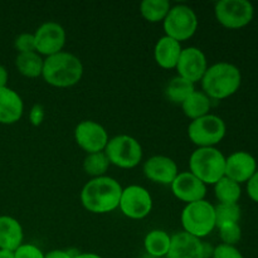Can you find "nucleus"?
Segmentation results:
<instances>
[{
    "mask_svg": "<svg viewBox=\"0 0 258 258\" xmlns=\"http://www.w3.org/2000/svg\"><path fill=\"white\" fill-rule=\"evenodd\" d=\"M122 186L111 176L92 178L85 184L80 194L86 211L93 214H106L116 211L120 204Z\"/></svg>",
    "mask_w": 258,
    "mask_h": 258,
    "instance_id": "nucleus-1",
    "label": "nucleus"
},
{
    "mask_svg": "<svg viewBox=\"0 0 258 258\" xmlns=\"http://www.w3.org/2000/svg\"><path fill=\"white\" fill-rule=\"evenodd\" d=\"M202 91L211 100H226L233 96L242 85L241 70L229 62L208 66L201 81Z\"/></svg>",
    "mask_w": 258,
    "mask_h": 258,
    "instance_id": "nucleus-2",
    "label": "nucleus"
},
{
    "mask_svg": "<svg viewBox=\"0 0 258 258\" xmlns=\"http://www.w3.org/2000/svg\"><path fill=\"white\" fill-rule=\"evenodd\" d=\"M83 76V64L80 58L71 52L59 53L45 57L42 77L48 85L58 88L76 86Z\"/></svg>",
    "mask_w": 258,
    "mask_h": 258,
    "instance_id": "nucleus-3",
    "label": "nucleus"
},
{
    "mask_svg": "<svg viewBox=\"0 0 258 258\" xmlns=\"http://www.w3.org/2000/svg\"><path fill=\"white\" fill-rule=\"evenodd\" d=\"M189 171L206 185H214L226 173V156L217 148H198L189 158Z\"/></svg>",
    "mask_w": 258,
    "mask_h": 258,
    "instance_id": "nucleus-4",
    "label": "nucleus"
},
{
    "mask_svg": "<svg viewBox=\"0 0 258 258\" xmlns=\"http://www.w3.org/2000/svg\"><path fill=\"white\" fill-rule=\"evenodd\" d=\"M180 221L184 232L199 239L208 237L217 228L214 206L206 199L186 204Z\"/></svg>",
    "mask_w": 258,
    "mask_h": 258,
    "instance_id": "nucleus-5",
    "label": "nucleus"
},
{
    "mask_svg": "<svg viewBox=\"0 0 258 258\" xmlns=\"http://www.w3.org/2000/svg\"><path fill=\"white\" fill-rule=\"evenodd\" d=\"M103 153L112 165L121 169H134L143 160V148L130 135H116L108 140Z\"/></svg>",
    "mask_w": 258,
    "mask_h": 258,
    "instance_id": "nucleus-6",
    "label": "nucleus"
},
{
    "mask_svg": "<svg viewBox=\"0 0 258 258\" xmlns=\"http://www.w3.org/2000/svg\"><path fill=\"white\" fill-rule=\"evenodd\" d=\"M227 134L224 120L214 113L193 120L188 126V136L198 148H216Z\"/></svg>",
    "mask_w": 258,
    "mask_h": 258,
    "instance_id": "nucleus-7",
    "label": "nucleus"
},
{
    "mask_svg": "<svg viewBox=\"0 0 258 258\" xmlns=\"http://www.w3.org/2000/svg\"><path fill=\"white\" fill-rule=\"evenodd\" d=\"M198 24L199 20L197 13L185 4L171 7L163 22L165 35L180 43L188 40L196 34Z\"/></svg>",
    "mask_w": 258,
    "mask_h": 258,
    "instance_id": "nucleus-8",
    "label": "nucleus"
},
{
    "mask_svg": "<svg viewBox=\"0 0 258 258\" xmlns=\"http://www.w3.org/2000/svg\"><path fill=\"white\" fill-rule=\"evenodd\" d=\"M214 15L227 29H241L253 20L254 7L248 0H219L214 5Z\"/></svg>",
    "mask_w": 258,
    "mask_h": 258,
    "instance_id": "nucleus-9",
    "label": "nucleus"
},
{
    "mask_svg": "<svg viewBox=\"0 0 258 258\" xmlns=\"http://www.w3.org/2000/svg\"><path fill=\"white\" fill-rule=\"evenodd\" d=\"M121 213L130 219H144L153 211V197L141 185H128L122 188L120 204Z\"/></svg>",
    "mask_w": 258,
    "mask_h": 258,
    "instance_id": "nucleus-10",
    "label": "nucleus"
},
{
    "mask_svg": "<svg viewBox=\"0 0 258 258\" xmlns=\"http://www.w3.org/2000/svg\"><path fill=\"white\" fill-rule=\"evenodd\" d=\"M33 34L35 39V50L45 57L62 52L67 39L64 28L59 23L52 20L39 25Z\"/></svg>",
    "mask_w": 258,
    "mask_h": 258,
    "instance_id": "nucleus-11",
    "label": "nucleus"
},
{
    "mask_svg": "<svg viewBox=\"0 0 258 258\" xmlns=\"http://www.w3.org/2000/svg\"><path fill=\"white\" fill-rule=\"evenodd\" d=\"M75 140L82 150L93 154L105 151L110 138L107 130L101 123L93 120H83L76 126Z\"/></svg>",
    "mask_w": 258,
    "mask_h": 258,
    "instance_id": "nucleus-12",
    "label": "nucleus"
},
{
    "mask_svg": "<svg viewBox=\"0 0 258 258\" xmlns=\"http://www.w3.org/2000/svg\"><path fill=\"white\" fill-rule=\"evenodd\" d=\"M208 68V60L203 50L198 47L183 48L175 70L178 76L190 81L196 85L201 82Z\"/></svg>",
    "mask_w": 258,
    "mask_h": 258,
    "instance_id": "nucleus-13",
    "label": "nucleus"
},
{
    "mask_svg": "<svg viewBox=\"0 0 258 258\" xmlns=\"http://www.w3.org/2000/svg\"><path fill=\"white\" fill-rule=\"evenodd\" d=\"M174 197L185 204L203 201L207 196V185L190 171H181L170 184Z\"/></svg>",
    "mask_w": 258,
    "mask_h": 258,
    "instance_id": "nucleus-14",
    "label": "nucleus"
},
{
    "mask_svg": "<svg viewBox=\"0 0 258 258\" xmlns=\"http://www.w3.org/2000/svg\"><path fill=\"white\" fill-rule=\"evenodd\" d=\"M143 171L153 183L170 185L179 174L178 165L171 158L165 155H154L144 163Z\"/></svg>",
    "mask_w": 258,
    "mask_h": 258,
    "instance_id": "nucleus-15",
    "label": "nucleus"
},
{
    "mask_svg": "<svg viewBox=\"0 0 258 258\" xmlns=\"http://www.w3.org/2000/svg\"><path fill=\"white\" fill-rule=\"evenodd\" d=\"M257 160L247 151H234L226 158V173L224 176L236 183H247L257 171Z\"/></svg>",
    "mask_w": 258,
    "mask_h": 258,
    "instance_id": "nucleus-16",
    "label": "nucleus"
},
{
    "mask_svg": "<svg viewBox=\"0 0 258 258\" xmlns=\"http://www.w3.org/2000/svg\"><path fill=\"white\" fill-rule=\"evenodd\" d=\"M166 258H203V241L184 231L178 232L171 236Z\"/></svg>",
    "mask_w": 258,
    "mask_h": 258,
    "instance_id": "nucleus-17",
    "label": "nucleus"
},
{
    "mask_svg": "<svg viewBox=\"0 0 258 258\" xmlns=\"http://www.w3.org/2000/svg\"><path fill=\"white\" fill-rule=\"evenodd\" d=\"M24 102L17 91L7 87L0 88V123L13 125L22 118Z\"/></svg>",
    "mask_w": 258,
    "mask_h": 258,
    "instance_id": "nucleus-18",
    "label": "nucleus"
},
{
    "mask_svg": "<svg viewBox=\"0 0 258 258\" xmlns=\"http://www.w3.org/2000/svg\"><path fill=\"white\" fill-rule=\"evenodd\" d=\"M180 42L173 39V38L164 35L159 38L154 47V59L159 67L164 70H173L178 64L179 57L181 54Z\"/></svg>",
    "mask_w": 258,
    "mask_h": 258,
    "instance_id": "nucleus-19",
    "label": "nucleus"
},
{
    "mask_svg": "<svg viewBox=\"0 0 258 258\" xmlns=\"http://www.w3.org/2000/svg\"><path fill=\"white\" fill-rule=\"evenodd\" d=\"M24 232L18 219L10 216H0V249L15 251L23 244Z\"/></svg>",
    "mask_w": 258,
    "mask_h": 258,
    "instance_id": "nucleus-20",
    "label": "nucleus"
},
{
    "mask_svg": "<svg viewBox=\"0 0 258 258\" xmlns=\"http://www.w3.org/2000/svg\"><path fill=\"white\" fill-rule=\"evenodd\" d=\"M212 100L203 92V91H194L183 103H181V110L186 117L191 121L197 120L199 117L211 113Z\"/></svg>",
    "mask_w": 258,
    "mask_h": 258,
    "instance_id": "nucleus-21",
    "label": "nucleus"
},
{
    "mask_svg": "<svg viewBox=\"0 0 258 258\" xmlns=\"http://www.w3.org/2000/svg\"><path fill=\"white\" fill-rule=\"evenodd\" d=\"M171 236L163 229H153L144 239V248L149 256L154 258L166 257L170 248Z\"/></svg>",
    "mask_w": 258,
    "mask_h": 258,
    "instance_id": "nucleus-22",
    "label": "nucleus"
},
{
    "mask_svg": "<svg viewBox=\"0 0 258 258\" xmlns=\"http://www.w3.org/2000/svg\"><path fill=\"white\" fill-rule=\"evenodd\" d=\"M44 59L37 52L18 53L15 58V66L20 75L28 78H37L42 76Z\"/></svg>",
    "mask_w": 258,
    "mask_h": 258,
    "instance_id": "nucleus-23",
    "label": "nucleus"
},
{
    "mask_svg": "<svg viewBox=\"0 0 258 258\" xmlns=\"http://www.w3.org/2000/svg\"><path fill=\"white\" fill-rule=\"evenodd\" d=\"M196 91V85L185 78L176 76L173 77L165 88V96L174 105H180Z\"/></svg>",
    "mask_w": 258,
    "mask_h": 258,
    "instance_id": "nucleus-24",
    "label": "nucleus"
},
{
    "mask_svg": "<svg viewBox=\"0 0 258 258\" xmlns=\"http://www.w3.org/2000/svg\"><path fill=\"white\" fill-rule=\"evenodd\" d=\"M214 196L219 203L238 204L242 197L241 184L236 183L232 179L223 176L221 180L214 184Z\"/></svg>",
    "mask_w": 258,
    "mask_h": 258,
    "instance_id": "nucleus-25",
    "label": "nucleus"
},
{
    "mask_svg": "<svg viewBox=\"0 0 258 258\" xmlns=\"http://www.w3.org/2000/svg\"><path fill=\"white\" fill-rule=\"evenodd\" d=\"M170 8L169 0H144L140 4V13L149 23H160L164 22Z\"/></svg>",
    "mask_w": 258,
    "mask_h": 258,
    "instance_id": "nucleus-26",
    "label": "nucleus"
},
{
    "mask_svg": "<svg viewBox=\"0 0 258 258\" xmlns=\"http://www.w3.org/2000/svg\"><path fill=\"white\" fill-rule=\"evenodd\" d=\"M110 165V161H108L107 156H106L103 151L87 154L85 160H83V170H85L87 175L92 176V178L105 176L106 171L108 170V166Z\"/></svg>",
    "mask_w": 258,
    "mask_h": 258,
    "instance_id": "nucleus-27",
    "label": "nucleus"
},
{
    "mask_svg": "<svg viewBox=\"0 0 258 258\" xmlns=\"http://www.w3.org/2000/svg\"><path fill=\"white\" fill-rule=\"evenodd\" d=\"M216 212V226L218 228L222 224L239 223L242 217V211L239 204H223L218 203L214 206Z\"/></svg>",
    "mask_w": 258,
    "mask_h": 258,
    "instance_id": "nucleus-28",
    "label": "nucleus"
},
{
    "mask_svg": "<svg viewBox=\"0 0 258 258\" xmlns=\"http://www.w3.org/2000/svg\"><path fill=\"white\" fill-rule=\"evenodd\" d=\"M219 238L222 243L228 246H236L242 239V228L239 223H227L222 224L218 228Z\"/></svg>",
    "mask_w": 258,
    "mask_h": 258,
    "instance_id": "nucleus-29",
    "label": "nucleus"
},
{
    "mask_svg": "<svg viewBox=\"0 0 258 258\" xmlns=\"http://www.w3.org/2000/svg\"><path fill=\"white\" fill-rule=\"evenodd\" d=\"M14 48L18 53L37 52L35 50V39L33 33H20L14 40Z\"/></svg>",
    "mask_w": 258,
    "mask_h": 258,
    "instance_id": "nucleus-30",
    "label": "nucleus"
},
{
    "mask_svg": "<svg viewBox=\"0 0 258 258\" xmlns=\"http://www.w3.org/2000/svg\"><path fill=\"white\" fill-rule=\"evenodd\" d=\"M15 258H44V253L39 247L32 243H23L14 251Z\"/></svg>",
    "mask_w": 258,
    "mask_h": 258,
    "instance_id": "nucleus-31",
    "label": "nucleus"
},
{
    "mask_svg": "<svg viewBox=\"0 0 258 258\" xmlns=\"http://www.w3.org/2000/svg\"><path fill=\"white\" fill-rule=\"evenodd\" d=\"M212 258H244L242 252L236 246H228V244H218L214 247L213 257Z\"/></svg>",
    "mask_w": 258,
    "mask_h": 258,
    "instance_id": "nucleus-32",
    "label": "nucleus"
},
{
    "mask_svg": "<svg viewBox=\"0 0 258 258\" xmlns=\"http://www.w3.org/2000/svg\"><path fill=\"white\" fill-rule=\"evenodd\" d=\"M45 118V110L40 103H35L29 111V121L33 126H40Z\"/></svg>",
    "mask_w": 258,
    "mask_h": 258,
    "instance_id": "nucleus-33",
    "label": "nucleus"
},
{
    "mask_svg": "<svg viewBox=\"0 0 258 258\" xmlns=\"http://www.w3.org/2000/svg\"><path fill=\"white\" fill-rule=\"evenodd\" d=\"M246 190L247 196H248L254 203H258V169L256 173L253 174V176L246 183Z\"/></svg>",
    "mask_w": 258,
    "mask_h": 258,
    "instance_id": "nucleus-34",
    "label": "nucleus"
},
{
    "mask_svg": "<svg viewBox=\"0 0 258 258\" xmlns=\"http://www.w3.org/2000/svg\"><path fill=\"white\" fill-rule=\"evenodd\" d=\"M80 253L72 249H52L48 253H44V258H75Z\"/></svg>",
    "mask_w": 258,
    "mask_h": 258,
    "instance_id": "nucleus-35",
    "label": "nucleus"
},
{
    "mask_svg": "<svg viewBox=\"0 0 258 258\" xmlns=\"http://www.w3.org/2000/svg\"><path fill=\"white\" fill-rule=\"evenodd\" d=\"M8 80H9V73L4 66L0 64V88L7 87Z\"/></svg>",
    "mask_w": 258,
    "mask_h": 258,
    "instance_id": "nucleus-36",
    "label": "nucleus"
},
{
    "mask_svg": "<svg viewBox=\"0 0 258 258\" xmlns=\"http://www.w3.org/2000/svg\"><path fill=\"white\" fill-rule=\"evenodd\" d=\"M214 246L209 242H203V258H212L213 257Z\"/></svg>",
    "mask_w": 258,
    "mask_h": 258,
    "instance_id": "nucleus-37",
    "label": "nucleus"
},
{
    "mask_svg": "<svg viewBox=\"0 0 258 258\" xmlns=\"http://www.w3.org/2000/svg\"><path fill=\"white\" fill-rule=\"evenodd\" d=\"M75 258H103L101 257L100 254L97 253H92V252H83V253H78L77 256H76Z\"/></svg>",
    "mask_w": 258,
    "mask_h": 258,
    "instance_id": "nucleus-38",
    "label": "nucleus"
},
{
    "mask_svg": "<svg viewBox=\"0 0 258 258\" xmlns=\"http://www.w3.org/2000/svg\"><path fill=\"white\" fill-rule=\"evenodd\" d=\"M0 258H15L14 251H8V249H0Z\"/></svg>",
    "mask_w": 258,
    "mask_h": 258,
    "instance_id": "nucleus-39",
    "label": "nucleus"
}]
</instances>
